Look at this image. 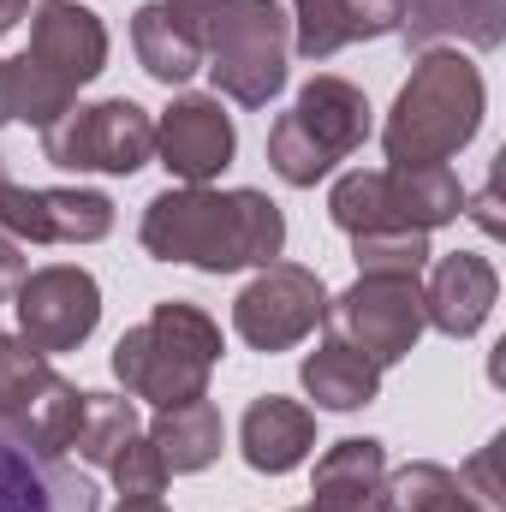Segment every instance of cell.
Instances as JSON below:
<instances>
[{
    "label": "cell",
    "instance_id": "obj_24",
    "mask_svg": "<svg viewBox=\"0 0 506 512\" xmlns=\"http://www.w3.org/2000/svg\"><path fill=\"white\" fill-rule=\"evenodd\" d=\"M131 435H137V405L131 399H120V393H84V417H78L66 453H78L84 465H102L108 471Z\"/></svg>",
    "mask_w": 506,
    "mask_h": 512
},
{
    "label": "cell",
    "instance_id": "obj_34",
    "mask_svg": "<svg viewBox=\"0 0 506 512\" xmlns=\"http://www.w3.org/2000/svg\"><path fill=\"white\" fill-rule=\"evenodd\" d=\"M0 185H6V155H0Z\"/></svg>",
    "mask_w": 506,
    "mask_h": 512
},
{
    "label": "cell",
    "instance_id": "obj_10",
    "mask_svg": "<svg viewBox=\"0 0 506 512\" xmlns=\"http://www.w3.org/2000/svg\"><path fill=\"white\" fill-rule=\"evenodd\" d=\"M328 316V286L316 268L268 262L251 286L233 298V328L251 352H286L304 334H316Z\"/></svg>",
    "mask_w": 506,
    "mask_h": 512
},
{
    "label": "cell",
    "instance_id": "obj_4",
    "mask_svg": "<svg viewBox=\"0 0 506 512\" xmlns=\"http://www.w3.org/2000/svg\"><path fill=\"white\" fill-rule=\"evenodd\" d=\"M108 66V24L102 12L78 0H42L30 12V48L6 60L12 84V120L48 131L66 108H78V90L96 84Z\"/></svg>",
    "mask_w": 506,
    "mask_h": 512
},
{
    "label": "cell",
    "instance_id": "obj_17",
    "mask_svg": "<svg viewBox=\"0 0 506 512\" xmlns=\"http://www.w3.org/2000/svg\"><path fill=\"white\" fill-rule=\"evenodd\" d=\"M399 30V0H292V48L304 60H334L352 42Z\"/></svg>",
    "mask_w": 506,
    "mask_h": 512
},
{
    "label": "cell",
    "instance_id": "obj_31",
    "mask_svg": "<svg viewBox=\"0 0 506 512\" xmlns=\"http://www.w3.org/2000/svg\"><path fill=\"white\" fill-rule=\"evenodd\" d=\"M24 12H30V0H0V36H6V30L24 18Z\"/></svg>",
    "mask_w": 506,
    "mask_h": 512
},
{
    "label": "cell",
    "instance_id": "obj_13",
    "mask_svg": "<svg viewBox=\"0 0 506 512\" xmlns=\"http://www.w3.org/2000/svg\"><path fill=\"white\" fill-rule=\"evenodd\" d=\"M0 512H102L96 483L0 417Z\"/></svg>",
    "mask_w": 506,
    "mask_h": 512
},
{
    "label": "cell",
    "instance_id": "obj_20",
    "mask_svg": "<svg viewBox=\"0 0 506 512\" xmlns=\"http://www.w3.org/2000/svg\"><path fill=\"white\" fill-rule=\"evenodd\" d=\"M149 441L167 465V477H185V471H209L221 459V441H227V423L215 411V399H185V405H161L155 423H149Z\"/></svg>",
    "mask_w": 506,
    "mask_h": 512
},
{
    "label": "cell",
    "instance_id": "obj_23",
    "mask_svg": "<svg viewBox=\"0 0 506 512\" xmlns=\"http://www.w3.org/2000/svg\"><path fill=\"white\" fill-rule=\"evenodd\" d=\"M387 512H483L477 495L465 489V477H453L447 465H399L387 477Z\"/></svg>",
    "mask_w": 506,
    "mask_h": 512
},
{
    "label": "cell",
    "instance_id": "obj_14",
    "mask_svg": "<svg viewBox=\"0 0 506 512\" xmlns=\"http://www.w3.org/2000/svg\"><path fill=\"white\" fill-rule=\"evenodd\" d=\"M233 149H239V131L227 120L221 96H179L155 120V155L185 185H209L215 173H227L233 167Z\"/></svg>",
    "mask_w": 506,
    "mask_h": 512
},
{
    "label": "cell",
    "instance_id": "obj_25",
    "mask_svg": "<svg viewBox=\"0 0 506 512\" xmlns=\"http://www.w3.org/2000/svg\"><path fill=\"white\" fill-rule=\"evenodd\" d=\"M54 382L48 352H36L24 334H0V417L24 429L30 405L42 399V387Z\"/></svg>",
    "mask_w": 506,
    "mask_h": 512
},
{
    "label": "cell",
    "instance_id": "obj_1",
    "mask_svg": "<svg viewBox=\"0 0 506 512\" xmlns=\"http://www.w3.org/2000/svg\"><path fill=\"white\" fill-rule=\"evenodd\" d=\"M137 239L155 262H191L203 274H239V268H268L286 251V215L268 191L185 185V191L149 197Z\"/></svg>",
    "mask_w": 506,
    "mask_h": 512
},
{
    "label": "cell",
    "instance_id": "obj_33",
    "mask_svg": "<svg viewBox=\"0 0 506 512\" xmlns=\"http://www.w3.org/2000/svg\"><path fill=\"white\" fill-rule=\"evenodd\" d=\"M114 512H173V507H167V501L155 495V501H120V507H114Z\"/></svg>",
    "mask_w": 506,
    "mask_h": 512
},
{
    "label": "cell",
    "instance_id": "obj_28",
    "mask_svg": "<svg viewBox=\"0 0 506 512\" xmlns=\"http://www.w3.org/2000/svg\"><path fill=\"white\" fill-rule=\"evenodd\" d=\"M465 477H477V507L501 512V489H495V447H483V453L471 459V471H465Z\"/></svg>",
    "mask_w": 506,
    "mask_h": 512
},
{
    "label": "cell",
    "instance_id": "obj_29",
    "mask_svg": "<svg viewBox=\"0 0 506 512\" xmlns=\"http://www.w3.org/2000/svg\"><path fill=\"white\" fill-rule=\"evenodd\" d=\"M18 280H24V251H18V239L0 233V298L18 292Z\"/></svg>",
    "mask_w": 506,
    "mask_h": 512
},
{
    "label": "cell",
    "instance_id": "obj_21",
    "mask_svg": "<svg viewBox=\"0 0 506 512\" xmlns=\"http://www.w3.org/2000/svg\"><path fill=\"white\" fill-rule=\"evenodd\" d=\"M298 382H304V393H310L322 411H364V405H376V393H381V370L364 352H352L346 340L328 334V340L298 364Z\"/></svg>",
    "mask_w": 506,
    "mask_h": 512
},
{
    "label": "cell",
    "instance_id": "obj_30",
    "mask_svg": "<svg viewBox=\"0 0 506 512\" xmlns=\"http://www.w3.org/2000/svg\"><path fill=\"white\" fill-rule=\"evenodd\" d=\"M477 227H483V233H501V215H495V191H483V197H477Z\"/></svg>",
    "mask_w": 506,
    "mask_h": 512
},
{
    "label": "cell",
    "instance_id": "obj_18",
    "mask_svg": "<svg viewBox=\"0 0 506 512\" xmlns=\"http://www.w3.org/2000/svg\"><path fill=\"white\" fill-rule=\"evenodd\" d=\"M239 453H245V465L262 471V477L298 471L316 453V411L298 405V399L262 393V399H251V411L239 423Z\"/></svg>",
    "mask_w": 506,
    "mask_h": 512
},
{
    "label": "cell",
    "instance_id": "obj_22",
    "mask_svg": "<svg viewBox=\"0 0 506 512\" xmlns=\"http://www.w3.org/2000/svg\"><path fill=\"white\" fill-rule=\"evenodd\" d=\"M131 48H137V66H143L155 84H167V90L203 72V54H197L191 30L173 18V6H167V0L137 6V18H131Z\"/></svg>",
    "mask_w": 506,
    "mask_h": 512
},
{
    "label": "cell",
    "instance_id": "obj_11",
    "mask_svg": "<svg viewBox=\"0 0 506 512\" xmlns=\"http://www.w3.org/2000/svg\"><path fill=\"white\" fill-rule=\"evenodd\" d=\"M102 322V286L90 268L54 262L18 280V334L36 352H78Z\"/></svg>",
    "mask_w": 506,
    "mask_h": 512
},
{
    "label": "cell",
    "instance_id": "obj_7",
    "mask_svg": "<svg viewBox=\"0 0 506 512\" xmlns=\"http://www.w3.org/2000/svg\"><path fill=\"white\" fill-rule=\"evenodd\" d=\"M328 215L352 239L381 227L435 233L465 215V185L453 167H358L328 191Z\"/></svg>",
    "mask_w": 506,
    "mask_h": 512
},
{
    "label": "cell",
    "instance_id": "obj_9",
    "mask_svg": "<svg viewBox=\"0 0 506 512\" xmlns=\"http://www.w3.org/2000/svg\"><path fill=\"white\" fill-rule=\"evenodd\" d=\"M42 155L54 167H72V173H120V179H131L155 155V120L131 96L66 108L54 126L42 131Z\"/></svg>",
    "mask_w": 506,
    "mask_h": 512
},
{
    "label": "cell",
    "instance_id": "obj_16",
    "mask_svg": "<svg viewBox=\"0 0 506 512\" xmlns=\"http://www.w3.org/2000/svg\"><path fill=\"white\" fill-rule=\"evenodd\" d=\"M304 512H387V447L376 435H346L316 459Z\"/></svg>",
    "mask_w": 506,
    "mask_h": 512
},
{
    "label": "cell",
    "instance_id": "obj_32",
    "mask_svg": "<svg viewBox=\"0 0 506 512\" xmlns=\"http://www.w3.org/2000/svg\"><path fill=\"white\" fill-rule=\"evenodd\" d=\"M0 126H12V84H6V60H0Z\"/></svg>",
    "mask_w": 506,
    "mask_h": 512
},
{
    "label": "cell",
    "instance_id": "obj_19",
    "mask_svg": "<svg viewBox=\"0 0 506 512\" xmlns=\"http://www.w3.org/2000/svg\"><path fill=\"white\" fill-rule=\"evenodd\" d=\"M399 36L411 48H501L506 42V0H399Z\"/></svg>",
    "mask_w": 506,
    "mask_h": 512
},
{
    "label": "cell",
    "instance_id": "obj_8",
    "mask_svg": "<svg viewBox=\"0 0 506 512\" xmlns=\"http://www.w3.org/2000/svg\"><path fill=\"white\" fill-rule=\"evenodd\" d=\"M322 322H328L334 340H346L376 370H387V364L411 358V346L429 328L423 286H417V274H358L340 298H328V316Z\"/></svg>",
    "mask_w": 506,
    "mask_h": 512
},
{
    "label": "cell",
    "instance_id": "obj_26",
    "mask_svg": "<svg viewBox=\"0 0 506 512\" xmlns=\"http://www.w3.org/2000/svg\"><path fill=\"white\" fill-rule=\"evenodd\" d=\"M352 256H358V274H423L435 251H429V233L381 227V233H358Z\"/></svg>",
    "mask_w": 506,
    "mask_h": 512
},
{
    "label": "cell",
    "instance_id": "obj_6",
    "mask_svg": "<svg viewBox=\"0 0 506 512\" xmlns=\"http://www.w3.org/2000/svg\"><path fill=\"white\" fill-rule=\"evenodd\" d=\"M364 137H370V102H364V90L322 72V78H310V84L298 90L292 114L274 120V131H268V167H274L286 185L310 191V185L328 179L346 155H358Z\"/></svg>",
    "mask_w": 506,
    "mask_h": 512
},
{
    "label": "cell",
    "instance_id": "obj_12",
    "mask_svg": "<svg viewBox=\"0 0 506 512\" xmlns=\"http://www.w3.org/2000/svg\"><path fill=\"white\" fill-rule=\"evenodd\" d=\"M0 233L30 245H96L114 233V197L72 185H0Z\"/></svg>",
    "mask_w": 506,
    "mask_h": 512
},
{
    "label": "cell",
    "instance_id": "obj_3",
    "mask_svg": "<svg viewBox=\"0 0 506 512\" xmlns=\"http://www.w3.org/2000/svg\"><path fill=\"white\" fill-rule=\"evenodd\" d=\"M483 108H489V90L477 60L459 48H423V60L411 66L381 126L387 167H447L477 137Z\"/></svg>",
    "mask_w": 506,
    "mask_h": 512
},
{
    "label": "cell",
    "instance_id": "obj_27",
    "mask_svg": "<svg viewBox=\"0 0 506 512\" xmlns=\"http://www.w3.org/2000/svg\"><path fill=\"white\" fill-rule=\"evenodd\" d=\"M108 477H114L120 501H155V495L167 489V465H161V453H155V441H149L143 429L120 447V459L108 465Z\"/></svg>",
    "mask_w": 506,
    "mask_h": 512
},
{
    "label": "cell",
    "instance_id": "obj_2",
    "mask_svg": "<svg viewBox=\"0 0 506 512\" xmlns=\"http://www.w3.org/2000/svg\"><path fill=\"white\" fill-rule=\"evenodd\" d=\"M173 18L191 30L203 72L239 108H268L286 90L292 18L280 0H167Z\"/></svg>",
    "mask_w": 506,
    "mask_h": 512
},
{
    "label": "cell",
    "instance_id": "obj_5",
    "mask_svg": "<svg viewBox=\"0 0 506 512\" xmlns=\"http://www.w3.org/2000/svg\"><path fill=\"white\" fill-rule=\"evenodd\" d=\"M227 340H221V322L185 298H167L149 310V322H137L120 334L114 346V376L131 399H149L155 411L161 405H185V399H203L209 376L221 364Z\"/></svg>",
    "mask_w": 506,
    "mask_h": 512
},
{
    "label": "cell",
    "instance_id": "obj_15",
    "mask_svg": "<svg viewBox=\"0 0 506 512\" xmlns=\"http://www.w3.org/2000/svg\"><path fill=\"white\" fill-rule=\"evenodd\" d=\"M495 298H501L495 262L477 256V251H453V256L435 262V274H429V286H423V316H429V328H441L447 340H471V334L489 322Z\"/></svg>",
    "mask_w": 506,
    "mask_h": 512
}]
</instances>
